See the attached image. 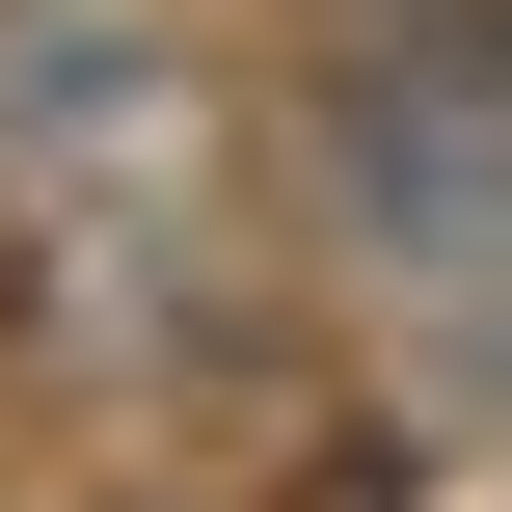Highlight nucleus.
<instances>
[{
  "instance_id": "f257e3e1",
  "label": "nucleus",
  "mask_w": 512,
  "mask_h": 512,
  "mask_svg": "<svg viewBox=\"0 0 512 512\" xmlns=\"http://www.w3.org/2000/svg\"><path fill=\"white\" fill-rule=\"evenodd\" d=\"M351 243H378L432 324H486V351H512V27L351 81Z\"/></svg>"
}]
</instances>
